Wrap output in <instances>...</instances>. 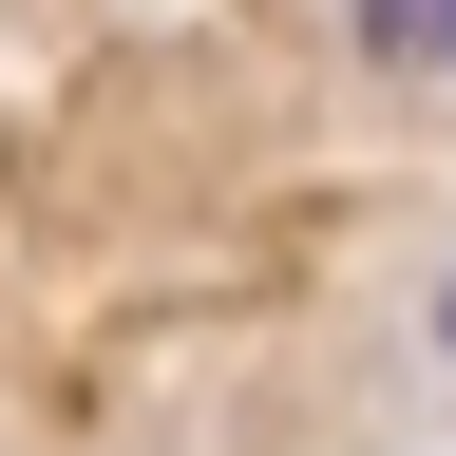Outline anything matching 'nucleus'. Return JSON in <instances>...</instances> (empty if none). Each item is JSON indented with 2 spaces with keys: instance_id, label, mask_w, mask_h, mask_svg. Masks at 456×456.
<instances>
[{
  "instance_id": "nucleus-1",
  "label": "nucleus",
  "mask_w": 456,
  "mask_h": 456,
  "mask_svg": "<svg viewBox=\"0 0 456 456\" xmlns=\"http://www.w3.org/2000/svg\"><path fill=\"white\" fill-rule=\"evenodd\" d=\"M362 57H399V77H456V0H362Z\"/></svg>"
},
{
  "instance_id": "nucleus-2",
  "label": "nucleus",
  "mask_w": 456,
  "mask_h": 456,
  "mask_svg": "<svg viewBox=\"0 0 456 456\" xmlns=\"http://www.w3.org/2000/svg\"><path fill=\"white\" fill-rule=\"evenodd\" d=\"M437 362H456V266H437Z\"/></svg>"
}]
</instances>
